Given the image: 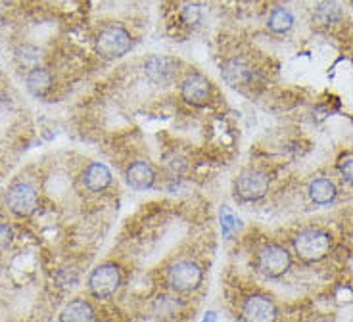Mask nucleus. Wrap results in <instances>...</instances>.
<instances>
[{"instance_id": "obj_5", "label": "nucleus", "mask_w": 353, "mask_h": 322, "mask_svg": "<svg viewBox=\"0 0 353 322\" xmlns=\"http://www.w3.org/2000/svg\"><path fill=\"white\" fill-rule=\"evenodd\" d=\"M97 52L106 60H117L131 50V33L119 23H108L97 33Z\"/></svg>"}, {"instance_id": "obj_24", "label": "nucleus", "mask_w": 353, "mask_h": 322, "mask_svg": "<svg viewBox=\"0 0 353 322\" xmlns=\"http://www.w3.org/2000/svg\"><path fill=\"white\" fill-rule=\"evenodd\" d=\"M12 240H14V230L8 225H4V223H0V250H6L12 244Z\"/></svg>"}, {"instance_id": "obj_23", "label": "nucleus", "mask_w": 353, "mask_h": 322, "mask_svg": "<svg viewBox=\"0 0 353 322\" xmlns=\"http://www.w3.org/2000/svg\"><path fill=\"white\" fill-rule=\"evenodd\" d=\"M181 18H183V21H185L186 26H194V23H198L200 18H202L200 6H198V4H186V6H183V10H181Z\"/></svg>"}, {"instance_id": "obj_19", "label": "nucleus", "mask_w": 353, "mask_h": 322, "mask_svg": "<svg viewBox=\"0 0 353 322\" xmlns=\"http://www.w3.org/2000/svg\"><path fill=\"white\" fill-rule=\"evenodd\" d=\"M294 23H296L294 14L288 8H284V6H276V8L271 10V14L267 18V27H269V31H273L274 35L290 33Z\"/></svg>"}, {"instance_id": "obj_9", "label": "nucleus", "mask_w": 353, "mask_h": 322, "mask_svg": "<svg viewBox=\"0 0 353 322\" xmlns=\"http://www.w3.org/2000/svg\"><path fill=\"white\" fill-rule=\"evenodd\" d=\"M276 319H279V309L273 299L267 296L246 297L240 309L242 322H276Z\"/></svg>"}, {"instance_id": "obj_1", "label": "nucleus", "mask_w": 353, "mask_h": 322, "mask_svg": "<svg viewBox=\"0 0 353 322\" xmlns=\"http://www.w3.org/2000/svg\"><path fill=\"white\" fill-rule=\"evenodd\" d=\"M292 250L303 263L323 261L332 250V236L323 228H303L292 238Z\"/></svg>"}, {"instance_id": "obj_14", "label": "nucleus", "mask_w": 353, "mask_h": 322, "mask_svg": "<svg viewBox=\"0 0 353 322\" xmlns=\"http://www.w3.org/2000/svg\"><path fill=\"white\" fill-rule=\"evenodd\" d=\"M307 196L315 205L325 208V205H330L336 201L338 186L334 184V181H330L327 177H317L307 184Z\"/></svg>"}, {"instance_id": "obj_10", "label": "nucleus", "mask_w": 353, "mask_h": 322, "mask_svg": "<svg viewBox=\"0 0 353 322\" xmlns=\"http://www.w3.org/2000/svg\"><path fill=\"white\" fill-rule=\"evenodd\" d=\"M179 92H181V98L185 100L186 104L190 105H203L210 96H212V83L210 79L198 73V71H192V73H186L185 79L181 81V87H179Z\"/></svg>"}, {"instance_id": "obj_2", "label": "nucleus", "mask_w": 353, "mask_h": 322, "mask_svg": "<svg viewBox=\"0 0 353 322\" xmlns=\"http://www.w3.org/2000/svg\"><path fill=\"white\" fill-rule=\"evenodd\" d=\"M256 269L265 279L276 280L292 269V253L288 248L276 242H267L256 253Z\"/></svg>"}, {"instance_id": "obj_17", "label": "nucleus", "mask_w": 353, "mask_h": 322, "mask_svg": "<svg viewBox=\"0 0 353 322\" xmlns=\"http://www.w3.org/2000/svg\"><path fill=\"white\" fill-rule=\"evenodd\" d=\"M26 85L27 90L35 98H44L50 92V88H52V73L46 68H43V66H39V68L27 73Z\"/></svg>"}, {"instance_id": "obj_15", "label": "nucleus", "mask_w": 353, "mask_h": 322, "mask_svg": "<svg viewBox=\"0 0 353 322\" xmlns=\"http://www.w3.org/2000/svg\"><path fill=\"white\" fill-rule=\"evenodd\" d=\"M344 19L342 6L336 0H321L317 6L313 8V23L323 29L338 26Z\"/></svg>"}, {"instance_id": "obj_13", "label": "nucleus", "mask_w": 353, "mask_h": 322, "mask_svg": "<svg viewBox=\"0 0 353 322\" xmlns=\"http://www.w3.org/2000/svg\"><path fill=\"white\" fill-rule=\"evenodd\" d=\"M221 75L225 79V83L234 88L248 87L254 81V71L248 66L246 61L240 58H230L221 66Z\"/></svg>"}, {"instance_id": "obj_16", "label": "nucleus", "mask_w": 353, "mask_h": 322, "mask_svg": "<svg viewBox=\"0 0 353 322\" xmlns=\"http://www.w3.org/2000/svg\"><path fill=\"white\" fill-rule=\"evenodd\" d=\"M60 322H97V311L87 299H73L60 313Z\"/></svg>"}, {"instance_id": "obj_11", "label": "nucleus", "mask_w": 353, "mask_h": 322, "mask_svg": "<svg viewBox=\"0 0 353 322\" xmlns=\"http://www.w3.org/2000/svg\"><path fill=\"white\" fill-rule=\"evenodd\" d=\"M81 186L90 194H100L104 192L114 181V174L110 171V167L102 161H90L85 169L81 171Z\"/></svg>"}, {"instance_id": "obj_20", "label": "nucleus", "mask_w": 353, "mask_h": 322, "mask_svg": "<svg viewBox=\"0 0 353 322\" xmlns=\"http://www.w3.org/2000/svg\"><path fill=\"white\" fill-rule=\"evenodd\" d=\"M41 58H43L41 50L37 46H33V44H21L16 50V60L19 61V66L29 71L41 66Z\"/></svg>"}, {"instance_id": "obj_18", "label": "nucleus", "mask_w": 353, "mask_h": 322, "mask_svg": "<svg viewBox=\"0 0 353 322\" xmlns=\"http://www.w3.org/2000/svg\"><path fill=\"white\" fill-rule=\"evenodd\" d=\"M181 311H183V303H181V299L176 296L161 294L152 303V313H154V316L163 322L175 321L176 316L181 314Z\"/></svg>"}, {"instance_id": "obj_21", "label": "nucleus", "mask_w": 353, "mask_h": 322, "mask_svg": "<svg viewBox=\"0 0 353 322\" xmlns=\"http://www.w3.org/2000/svg\"><path fill=\"white\" fill-rule=\"evenodd\" d=\"M219 223H221V232L225 240H230L232 234L240 228V219L239 215L229 208V205H223L219 211Z\"/></svg>"}, {"instance_id": "obj_4", "label": "nucleus", "mask_w": 353, "mask_h": 322, "mask_svg": "<svg viewBox=\"0 0 353 322\" xmlns=\"http://www.w3.org/2000/svg\"><path fill=\"white\" fill-rule=\"evenodd\" d=\"M165 280L175 294H192L203 282V269L192 259H176L165 270Z\"/></svg>"}, {"instance_id": "obj_25", "label": "nucleus", "mask_w": 353, "mask_h": 322, "mask_svg": "<svg viewBox=\"0 0 353 322\" xmlns=\"http://www.w3.org/2000/svg\"><path fill=\"white\" fill-rule=\"evenodd\" d=\"M202 322H219V314L215 313V311H208V313L203 314Z\"/></svg>"}, {"instance_id": "obj_7", "label": "nucleus", "mask_w": 353, "mask_h": 322, "mask_svg": "<svg viewBox=\"0 0 353 322\" xmlns=\"http://www.w3.org/2000/svg\"><path fill=\"white\" fill-rule=\"evenodd\" d=\"M6 203L10 211L18 217H31L39 208V192L27 181H16L8 186Z\"/></svg>"}, {"instance_id": "obj_22", "label": "nucleus", "mask_w": 353, "mask_h": 322, "mask_svg": "<svg viewBox=\"0 0 353 322\" xmlns=\"http://www.w3.org/2000/svg\"><path fill=\"white\" fill-rule=\"evenodd\" d=\"M336 169H338V174H340L342 183H345L347 186L353 188V154H347V156L342 157L338 161Z\"/></svg>"}, {"instance_id": "obj_12", "label": "nucleus", "mask_w": 353, "mask_h": 322, "mask_svg": "<svg viewBox=\"0 0 353 322\" xmlns=\"http://www.w3.org/2000/svg\"><path fill=\"white\" fill-rule=\"evenodd\" d=\"M156 179H158L156 169L146 159H134L125 169V183L129 184L132 190H150L156 184Z\"/></svg>"}, {"instance_id": "obj_3", "label": "nucleus", "mask_w": 353, "mask_h": 322, "mask_svg": "<svg viewBox=\"0 0 353 322\" xmlns=\"http://www.w3.org/2000/svg\"><path fill=\"white\" fill-rule=\"evenodd\" d=\"M269 186H271V179L263 169L246 167L236 174L234 184H232V192H234L236 200L244 201V203H254V201H259L267 196Z\"/></svg>"}, {"instance_id": "obj_6", "label": "nucleus", "mask_w": 353, "mask_h": 322, "mask_svg": "<svg viewBox=\"0 0 353 322\" xmlns=\"http://www.w3.org/2000/svg\"><path fill=\"white\" fill-rule=\"evenodd\" d=\"M123 274L115 263H102L88 274V292L97 299H108L115 296V292L121 288Z\"/></svg>"}, {"instance_id": "obj_8", "label": "nucleus", "mask_w": 353, "mask_h": 322, "mask_svg": "<svg viewBox=\"0 0 353 322\" xmlns=\"http://www.w3.org/2000/svg\"><path fill=\"white\" fill-rule=\"evenodd\" d=\"M144 75L152 81L154 85H169L173 83L179 71V60L171 58V56H161V54H152L148 56L144 63H142Z\"/></svg>"}]
</instances>
